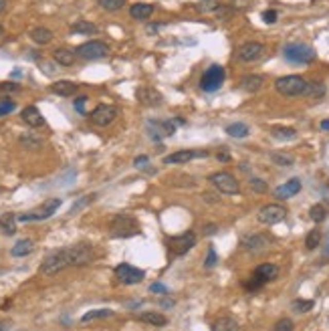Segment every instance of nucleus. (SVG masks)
<instances>
[{
    "label": "nucleus",
    "instance_id": "obj_1",
    "mask_svg": "<svg viewBox=\"0 0 329 331\" xmlns=\"http://www.w3.org/2000/svg\"><path fill=\"white\" fill-rule=\"evenodd\" d=\"M109 234L113 238L136 236V234H139V222L136 220V216H132L127 212L113 214V218L109 220Z\"/></svg>",
    "mask_w": 329,
    "mask_h": 331
},
{
    "label": "nucleus",
    "instance_id": "obj_2",
    "mask_svg": "<svg viewBox=\"0 0 329 331\" xmlns=\"http://www.w3.org/2000/svg\"><path fill=\"white\" fill-rule=\"evenodd\" d=\"M69 267H73V261H71V248H59L55 252H51L49 256H45V261L41 263V275H57V273H61V271H65V269H69Z\"/></svg>",
    "mask_w": 329,
    "mask_h": 331
},
{
    "label": "nucleus",
    "instance_id": "obj_3",
    "mask_svg": "<svg viewBox=\"0 0 329 331\" xmlns=\"http://www.w3.org/2000/svg\"><path fill=\"white\" fill-rule=\"evenodd\" d=\"M275 89L283 97H301V95H305L307 81L303 79L301 75H285V77L275 81Z\"/></svg>",
    "mask_w": 329,
    "mask_h": 331
},
{
    "label": "nucleus",
    "instance_id": "obj_4",
    "mask_svg": "<svg viewBox=\"0 0 329 331\" xmlns=\"http://www.w3.org/2000/svg\"><path fill=\"white\" fill-rule=\"evenodd\" d=\"M61 204H63V200H61V198H49V200H45V202H43V204H41L36 210L27 212V214H21V216H19V222L47 220V218H51L57 210L61 208Z\"/></svg>",
    "mask_w": 329,
    "mask_h": 331
},
{
    "label": "nucleus",
    "instance_id": "obj_5",
    "mask_svg": "<svg viewBox=\"0 0 329 331\" xmlns=\"http://www.w3.org/2000/svg\"><path fill=\"white\" fill-rule=\"evenodd\" d=\"M283 57L289 61V63H295V65H307V63H313L315 61V51L307 45L301 43H291V45H285L283 49Z\"/></svg>",
    "mask_w": 329,
    "mask_h": 331
},
{
    "label": "nucleus",
    "instance_id": "obj_6",
    "mask_svg": "<svg viewBox=\"0 0 329 331\" xmlns=\"http://www.w3.org/2000/svg\"><path fill=\"white\" fill-rule=\"evenodd\" d=\"M224 79H226L224 67L214 63V65H210V67L204 71V75L200 77V89L206 91V93H214V91H218L220 87H222Z\"/></svg>",
    "mask_w": 329,
    "mask_h": 331
},
{
    "label": "nucleus",
    "instance_id": "obj_7",
    "mask_svg": "<svg viewBox=\"0 0 329 331\" xmlns=\"http://www.w3.org/2000/svg\"><path fill=\"white\" fill-rule=\"evenodd\" d=\"M208 182L218 190V194H239L241 192V182L230 174V172H214L208 176Z\"/></svg>",
    "mask_w": 329,
    "mask_h": 331
},
{
    "label": "nucleus",
    "instance_id": "obj_8",
    "mask_svg": "<svg viewBox=\"0 0 329 331\" xmlns=\"http://www.w3.org/2000/svg\"><path fill=\"white\" fill-rule=\"evenodd\" d=\"M109 53V47L103 43V41H87L79 45L75 49V55L81 57V59H87V61H97V59H103Z\"/></svg>",
    "mask_w": 329,
    "mask_h": 331
},
{
    "label": "nucleus",
    "instance_id": "obj_9",
    "mask_svg": "<svg viewBox=\"0 0 329 331\" xmlns=\"http://www.w3.org/2000/svg\"><path fill=\"white\" fill-rule=\"evenodd\" d=\"M194 247H196V234H194L192 230L182 232V234H178V236H172V238L168 241V248H170V252H172L174 256H182V254H186L188 250H192Z\"/></svg>",
    "mask_w": 329,
    "mask_h": 331
},
{
    "label": "nucleus",
    "instance_id": "obj_10",
    "mask_svg": "<svg viewBox=\"0 0 329 331\" xmlns=\"http://www.w3.org/2000/svg\"><path fill=\"white\" fill-rule=\"evenodd\" d=\"M117 115H119V109L115 105H97L89 113V121L97 127H107L117 119Z\"/></svg>",
    "mask_w": 329,
    "mask_h": 331
},
{
    "label": "nucleus",
    "instance_id": "obj_11",
    "mask_svg": "<svg viewBox=\"0 0 329 331\" xmlns=\"http://www.w3.org/2000/svg\"><path fill=\"white\" fill-rule=\"evenodd\" d=\"M113 273H115V279H117L121 285H137V283H141L143 277H145V273H143L141 269H137V267L130 265V263L117 265Z\"/></svg>",
    "mask_w": 329,
    "mask_h": 331
},
{
    "label": "nucleus",
    "instance_id": "obj_12",
    "mask_svg": "<svg viewBox=\"0 0 329 331\" xmlns=\"http://www.w3.org/2000/svg\"><path fill=\"white\" fill-rule=\"evenodd\" d=\"M285 216H287V208L285 206H281V204H265L261 210H259V214H257V218L261 224H277V222L285 220Z\"/></svg>",
    "mask_w": 329,
    "mask_h": 331
},
{
    "label": "nucleus",
    "instance_id": "obj_13",
    "mask_svg": "<svg viewBox=\"0 0 329 331\" xmlns=\"http://www.w3.org/2000/svg\"><path fill=\"white\" fill-rule=\"evenodd\" d=\"M263 55H265V45L263 43H257V41L243 43L239 47V51H236L239 61H243V63H254V61H259Z\"/></svg>",
    "mask_w": 329,
    "mask_h": 331
},
{
    "label": "nucleus",
    "instance_id": "obj_14",
    "mask_svg": "<svg viewBox=\"0 0 329 331\" xmlns=\"http://www.w3.org/2000/svg\"><path fill=\"white\" fill-rule=\"evenodd\" d=\"M71 248V261H73V267H85L89 265L93 259H95V252L93 247L87 245V243H79V245H73Z\"/></svg>",
    "mask_w": 329,
    "mask_h": 331
},
{
    "label": "nucleus",
    "instance_id": "obj_15",
    "mask_svg": "<svg viewBox=\"0 0 329 331\" xmlns=\"http://www.w3.org/2000/svg\"><path fill=\"white\" fill-rule=\"evenodd\" d=\"M136 97L141 105H148V107H158L164 103V97L160 91H156L154 87H148V85H141L136 89Z\"/></svg>",
    "mask_w": 329,
    "mask_h": 331
},
{
    "label": "nucleus",
    "instance_id": "obj_16",
    "mask_svg": "<svg viewBox=\"0 0 329 331\" xmlns=\"http://www.w3.org/2000/svg\"><path fill=\"white\" fill-rule=\"evenodd\" d=\"M269 245H271V236L261 234V232L247 234V236L241 238V247L245 248L247 252H261V250L269 248Z\"/></svg>",
    "mask_w": 329,
    "mask_h": 331
},
{
    "label": "nucleus",
    "instance_id": "obj_17",
    "mask_svg": "<svg viewBox=\"0 0 329 331\" xmlns=\"http://www.w3.org/2000/svg\"><path fill=\"white\" fill-rule=\"evenodd\" d=\"M194 158H208V152H206V150H200V152H196V150H178V152H174V154L166 156L164 164L166 166L188 164V162L194 160Z\"/></svg>",
    "mask_w": 329,
    "mask_h": 331
},
{
    "label": "nucleus",
    "instance_id": "obj_18",
    "mask_svg": "<svg viewBox=\"0 0 329 331\" xmlns=\"http://www.w3.org/2000/svg\"><path fill=\"white\" fill-rule=\"evenodd\" d=\"M299 192H301V180L299 178H291L289 182H285V184H281V186L275 188V198L289 200V198L297 196Z\"/></svg>",
    "mask_w": 329,
    "mask_h": 331
},
{
    "label": "nucleus",
    "instance_id": "obj_19",
    "mask_svg": "<svg viewBox=\"0 0 329 331\" xmlns=\"http://www.w3.org/2000/svg\"><path fill=\"white\" fill-rule=\"evenodd\" d=\"M277 275H279V267L273 265V263H263V265H259V267L254 269V273H252V277H254L257 281H261L263 285L269 283V281H273V279H277Z\"/></svg>",
    "mask_w": 329,
    "mask_h": 331
},
{
    "label": "nucleus",
    "instance_id": "obj_20",
    "mask_svg": "<svg viewBox=\"0 0 329 331\" xmlns=\"http://www.w3.org/2000/svg\"><path fill=\"white\" fill-rule=\"evenodd\" d=\"M21 117H23V121L27 123L28 127H43V125H45V117H43V113L39 111V107H34V105L25 107L23 113H21Z\"/></svg>",
    "mask_w": 329,
    "mask_h": 331
},
{
    "label": "nucleus",
    "instance_id": "obj_21",
    "mask_svg": "<svg viewBox=\"0 0 329 331\" xmlns=\"http://www.w3.org/2000/svg\"><path fill=\"white\" fill-rule=\"evenodd\" d=\"M51 91L59 95V97H71L79 91V85L75 81H67V79H61V81H55L51 85Z\"/></svg>",
    "mask_w": 329,
    "mask_h": 331
},
{
    "label": "nucleus",
    "instance_id": "obj_22",
    "mask_svg": "<svg viewBox=\"0 0 329 331\" xmlns=\"http://www.w3.org/2000/svg\"><path fill=\"white\" fill-rule=\"evenodd\" d=\"M239 85H241V89H243V91L257 93V91H261V89H263V85H265V77H263V75H245Z\"/></svg>",
    "mask_w": 329,
    "mask_h": 331
},
{
    "label": "nucleus",
    "instance_id": "obj_23",
    "mask_svg": "<svg viewBox=\"0 0 329 331\" xmlns=\"http://www.w3.org/2000/svg\"><path fill=\"white\" fill-rule=\"evenodd\" d=\"M137 319L141 323H148V325H154V327H164L166 323H168L166 315H162L160 311H143V313L137 315Z\"/></svg>",
    "mask_w": 329,
    "mask_h": 331
},
{
    "label": "nucleus",
    "instance_id": "obj_24",
    "mask_svg": "<svg viewBox=\"0 0 329 331\" xmlns=\"http://www.w3.org/2000/svg\"><path fill=\"white\" fill-rule=\"evenodd\" d=\"M130 14L136 21H145V19H150L154 14V6L148 4V2H137V4H132L130 6Z\"/></svg>",
    "mask_w": 329,
    "mask_h": 331
},
{
    "label": "nucleus",
    "instance_id": "obj_25",
    "mask_svg": "<svg viewBox=\"0 0 329 331\" xmlns=\"http://www.w3.org/2000/svg\"><path fill=\"white\" fill-rule=\"evenodd\" d=\"M16 222H19V216H16L14 212L2 214V216H0V230H2V234L12 236V234L16 232Z\"/></svg>",
    "mask_w": 329,
    "mask_h": 331
},
{
    "label": "nucleus",
    "instance_id": "obj_26",
    "mask_svg": "<svg viewBox=\"0 0 329 331\" xmlns=\"http://www.w3.org/2000/svg\"><path fill=\"white\" fill-rule=\"evenodd\" d=\"M325 93H327V87H325V83L321 81H311L307 83V89H305V97H309V99H323L325 97Z\"/></svg>",
    "mask_w": 329,
    "mask_h": 331
},
{
    "label": "nucleus",
    "instance_id": "obj_27",
    "mask_svg": "<svg viewBox=\"0 0 329 331\" xmlns=\"http://www.w3.org/2000/svg\"><path fill=\"white\" fill-rule=\"evenodd\" d=\"M30 39H32V43H36V45H49V43L53 41V32L45 27H36L30 30Z\"/></svg>",
    "mask_w": 329,
    "mask_h": 331
},
{
    "label": "nucleus",
    "instance_id": "obj_28",
    "mask_svg": "<svg viewBox=\"0 0 329 331\" xmlns=\"http://www.w3.org/2000/svg\"><path fill=\"white\" fill-rule=\"evenodd\" d=\"M75 51H71V49H57L55 53H53V59H55V63L59 65H63V67H71L73 63H75Z\"/></svg>",
    "mask_w": 329,
    "mask_h": 331
},
{
    "label": "nucleus",
    "instance_id": "obj_29",
    "mask_svg": "<svg viewBox=\"0 0 329 331\" xmlns=\"http://www.w3.org/2000/svg\"><path fill=\"white\" fill-rule=\"evenodd\" d=\"M32 248H34V243L30 241V238H23V241H19L14 247L10 248V254L12 256H16V259H21V256H27L32 252Z\"/></svg>",
    "mask_w": 329,
    "mask_h": 331
},
{
    "label": "nucleus",
    "instance_id": "obj_30",
    "mask_svg": "<svg viewBox=\"0 0 329 331\" xmlns=\"http://www.w3.org/2000/svg\"><path fill=\"white\" fill-rule=\"evenodd\" d=\"M230 138H247L248 134H250V130H248L247 123H243V121H236V123H230V125H226V130H224Z\"/></svg>",
    "mask_w": 329,
    "mask_h": 331
},
{
    "label": "nucleus",
    "instance_id": "obj_31",
    "mask_svg": "<svg viewBox=\"0 0 329 331\" xmlns=\"http://www.w3.org/2000/svg\"><path fill=\"white\" fill-rule=\"evenodd\" d=\"M275 139H281V141H291V139L297 138V132L293 127H283V125H275L271 130Z\"/></svg>",
    "mask_w": 329,
    "mask_h": 331
},
{
    "label": "nucleus",
    "instance_id": "obj_32",
    "mask_svg": "<svg viewBox=\"0 0 329 331\" xmlns=\"http://www.w3.org/2000/svg\"><path fill=\"white\" fill-rule=\"evenodd\" d=\"M113 311L111 309H93V311H87L81 317V323H89V321H95V319H105V317H111Z\"/></svg>",
    "mask_w": 329,
    "mask_h": 331
},
{
    "label": "nucleus",
    "instance_id": "obj_33",
    "mask_svg": "<svg viewBox=\"0 0 329 331\" xmlns=\"http://www.w3.org/2000/svg\"><path fill=\"white\" fill-rule=\"evenodd\" d=\"M71 32H77V34H95L97 32V27L89 21H77L71 25Z\"/></svg>",
    "mask_w": 329,
    "mask_h": 331
},
{
    "label": "nucleus",
    "instance_id": "obj_34",
    "mask_svg": "<svg viewBox=\"0 0 329 331\" xmlns=\"http://www.w3.org/2000/svg\"><path fill=\"white\" fill-rule=\"evenodd\" d=\"M212 331H239V323L232 317H220L212 325Z\"/></svg>",
    "mask_w": 329,
    "mask_h": 331
},
{
    "label": "nucleus",
    "instance_id": "obj_35",
    "mask_svg": "<svg viewBox=\"0 0 329 331\" xmlns=\"http://www.w3.org/2000/svg\"><path fill=\"white\" fill-rule=\"evenodd\" d=\"M309 218L313 222H323L327 218V208L323 206V204H313L311 208H309Z\"/></svg>",
    "mask_w": 329,
    "mask_h": 331
},
{
    "label": "nucleus",
    "instance_id": "obj_36",
    "mask_svg": "<svg viewBox=\"0 0 329 331\" xmlns=\"http://www.w3.org/2000/svg\"><path fill=\"white\" fill-rule=\"evenodd\" d=\"M319 243H321V230H317V228L309 230L307 236H305V248L307 250H315V248L319 247Z\"/></svg>",
    "mask_w": 329,
    "mask_h": 331
},
{
    "label": "nucleus",
    "instance_id": "obj_37",
    "mask_svg": "<svg viewBox=\"0 0 329 331\" xmlns=\"http://www.w3.org/2000/svg\"><path fill=\"white\" fill-rule=\"evenodd\" d=\"M271 160H273L275 166H281V168H289V166H293V162H295V158L291 154H285V152H275V154H271Z\"/></svg>",
    "mask_w": 329,
    "mask_h": 331
},
{
    "label": "nucleus",
    "instance_id": "obj_38",
    "mask_svg": "<svg viewBox=\"0 0 329 331\" xmlns=\"http://www.w3.org/2000/svg\"><path fill=\"white\" fill-rule=\"evenodd\" d=\"M95 198H97V194H87V196H81V198H79V200H77V202H75V204L71 206L69 214H71V216H75V214H77L79 210H83L85 206H89V204H91V202H93Z\"/></svg>",
    "mask_w": 329,
    "mask_h": 331
},
{
    "label": "nucleus",
    "instance_id": "obj_39",
    "mask_svg": "<svg viewBox=\"0 0 329 331\" xmlns=\"http://www.w3.org/2000/svg\"><path fill=\"white\" fill-rule=\"evenodd\" d=\"M97 4H99L103 10H107V12H115V10L123 8L125 0H97Z\"/></svg>",
    "mask_w": 329,
    "mask_h": 331
},
{
    "label": "nucleus",
    "instance_id": "obj_40",
    "mask_svg": "<svg viewBox=\"0 0 329 331\" xmlns=\"http://www.w3.org/2000/svg\"><path fill=\"white\" fill-rule=\"evenodd\" d=\"M291 309H293L295 313H307V311L313 309V301H309V299H295V301L291 303Z\"/></svg>",
    "mask_w": 329,
    "mask_h": 331
},
{
    "label": "nucleus",
    "instance_id": "obj_41",
    "mask_svg": "<svg viewBox=\"0 0 329 331\" xmlns=\"http://www.w3.org/2000/svg\"><path fill=\"white\" fill-rule=\"evenodd\" d=\"M248 186H250V190L257 194H265L269 190V186H267V182L263 180V178H250L248 180Z\"/></svg>",
    "mask_w": 329,
    "mask_h": 331
},
{
    "label": "nucleus",
    "instance_id": "obj_42",
    "mask_svg": "<svg viewBox=\"0 0 329 331\" xmlns=\"http://www.w3.org/2000/svg\"><path fill=\"white\" fill-rule=\"evenodd\" d=\"M220 6L218 0H202L198 2V10L204 12V14H210V12H216V8Z\"/></svg>",
    "mask_w": 329,
    "mask_h": 331
},
{
    "label": "nucleus",
    "instance_id": "obj_43",
    "mask_svg": "<svg viewBox=\"0 0 329 331\" xmlns=\"http://www.w3.org/2000/svg\"><path fill=\"white\" fill-rule=\"evenodd\" d=\"M14 109H16V103H14L10 97L0 99V117H4V115H8V113H12Z\"/></svg>",
    "mask_w": 329,
    "mask_h": 331
},
{
    "label": "nucleus",
    "instance_id": "obj_44",
    "mask_svg": "<svg viewBox=\"0 0 329 331\" xmlns=\"http://www.w3.org/2000/svg\"><path fill=\"white\" fill-rule=\"evenodd\" d=\"M27 150H39L41 145H43V141L39 138H32V136H21V139H19Z\"/></svg>",
    "mask_w": 329,
    "mask_h": 331
},
{
    "label": "nucleus",
    "instance_id": "obj_45",
    "mask_svg": "<svg viewBox=\"0 0 329 331\" xmlns=\"http://www.w3.org/2000/svg\"><path fill=\"white\" fill-rule=\"evenodd\" d=\"M293 329H295V323H293L291 319H287V317L279 319V321L273 325V331H293Z\"/></svg>",
    "mask_w": 329,
    "mask_h": 331
},
{
    "label": "nucleus",
    "instance_id": "obj_46",
    "mask_svg": "<svg viewBox=\"0 0 329 331\" xmlns=\"http://www.w3.org/2000/svg\"><path fill=\"white\" fill-rule=\"evenodd\" d=\"M232 12H234V8L232 6H226V4H220L218 8H216V16H218L220 21H226V19H230L232 16Z\"/></svg>",
    "mask_w": 329,
    "mask_h": 331
},
{
    "label": "nucleus",
    "instance_id": "obj_47",
    "mask_svg": "<svg viewBox=\"0 0 329 331\" xmlns=\"http://www.w3.org/2000/svg\"><path fill=\"white\" fill-rule=\"evenodd\" d=\"M216 263H218V256H216V250H214V248L210 247V248H208V254H206V259H204V267H206V269H212V267H214Z\"/></svg>",
    "mask_w": 329,
    "mask_h": 331
},
{
    "label": "nucleus",
    "instance_id": "obj_48",
    "mask_svg": "<svg viewBox=\"0 0 329 331\" xmlns=\"http://www.w3.org/2000/svg\"><path fill=\"white\" fill-rule=\"evenodd\" d=\"M202 200H204L206 204H218V202H220V194L204 192V194H202Z\"/></svg>",
    "mask_w": 329,
    "mask_h": 331
},
{
    "label": "nucleus",
    "instance_id": "obj_49",
    "mask_svg": "<svg viewBox=\"0 0 329 331\" xmlns=\"http://www.w3.org/2000/svg\"><path fill=\"white\" fill-rule=\"evenodd\" d=\"M277 16H279L277 10H265V12H263V21H265L267 25H275V23H277Z\"/></svg>",
    "mask_w": 329,
    "mask_h": 331
},
{
    "label": "nucleus",
    "instance_id": "obj_50",
    "mask_svg": "<svg viewBox=\"0 0 329 331\" xmlns=\"http://www.w3.org/2000/svg\"><path fill=\"white\" fill-rule=\"evenodd\" d=\"M148 164H150V158L148 156H137L136 160H134V166H136L137 170H145Z\"/></svg>",
    "mask_w": 329,
    "mask_h": 331
},
{
    "label": "nucleus",
    "instance_id": "obj_51",
    "mask_svg": "<svg viewBox=\"0 0 329 331\" xmlns=\"http://www.w3.org/2000/svg\"><path fill=\"white\" fill-rule=\"evenodd\" d=\"M21 87L16 85V83H0V91L2 93H14V91H19Z\"/></svg>",
    "mask_w": 329,
    "mask_h": 331
},
{
    "label": "nucleus",
    "instance_id": "obj_52",
    "mask_svg": "<svg viewBox=\"0 0 329 331\" xmlns=\"http://www.w3.org/2000/svg\"><path fill=\"white\" fill-rule=\"evenodd\" d=\"M150 291H152V293H158V295H168V287L162 285V283H154V285L150 287Z\"/></svg>",
    "mask_w": 329,
    "mask_h": 331
},
{
    "label": "nucleus",
    "instance_id": "obj_53",
    "mask_svg": "<svg viewBox=\"0 0 329 331\" xmlns=\"http://www.w3.org/2000/svg\"><path fill=\"white\" fill-rule=\"evenodd\" d=\"M250 4H252V0H232V2H230V6H232L234 10H236V8H248Z\"/></svg>",
    "mask_w": 329,
    "mask_h": 331
},
{
    "label": "nucleus",
    "instance_id": "obj_54",
    "mask_svg": "<svg viewBox=\"0 0 329 331\" xmlns=\"http://www.w3.org/2000/svg\"><path fill=\"white\" fill-rule=\"evenodd\" d=\"M85 103H87V97H77V99L73 101L75 109L79 111V113H85Z\"/></svg>",
    "mask_w": 329,
    "mask_h": 331
},
{
    "label": "nucleus",
    "instance_id": "obj_55",
    "mask_svg": "<svg viewBox=\"0 0 329 331\" xmlns=\"http://www.w3.org/2000/svg\"><path fill=\"white\" fill-rule=\"evenodd\" d=\"M216 230H218V224H206V226H204V234H206V236L216 234Z\"/></svg>",
    "mask_w": 329,
    "mask_h": 331
},
{
    "label": "nucleus",
    "instance_id": "obj_56",
    "mask_svg": "<svg viewBox=\"0 0 329 331\" xmlns=\"http://www.w3.org/2000/svg\"><path fill=\"white\" fill-rule=\"evenodd\" d=\"M216 158H218V162H228V160H230V154H228L226 148H222L218 154H216Z\"/></svg>",
    "mask_w": 329,
    "mask_h": 331
},
{
    "label": "nucleus",
    "instance_id": "obj_57",
    "mask_svg": "<svg viewBox=\"0 0 329 331\" xmlns=\"http://www.w3.org/2000/svg\"><path fill=\"white\" fill-rule=\"evenodd\" d=\"M8 327H10V325H8L6 321H0V331H8Z\"/></svg>",
    "mask_w": 329,
    "mask_h": 331
},
{
    "label": "nucleus",
    "instance_id": "obj_58",
    "mask_svg": "<svg viewBox=\"0 0 329 331\" xmlns=\"http://www.w3.org/2000/svg\"><path fill=\"white\" fill-rule=\"evenodd\" d=\"M321 130H325V132H329V119H325V121H321Z\"/></svg>",
    "mask_w": 329,
    "mask_h": 331
},
{
    "label": "nucleus",
    "instance_id": "obj_59",
    "mask_svg": "<svg viewBox=\"0 0 329 331\" xmlns=\"http://www.w3.org/2000/svg\"><path fill=\"white\" fill-rule=\"evenodd\" d=\"M6 10V0H0V12H4Z\"/></svg>",
    "mask_w": 329,
    "mask_h": 331
},
{
    "label": "nucleus",
    "instance_id": "obj_60",
    "mask_svg": "<svg viewBox=\"0 0 329 331\" xmlns=\"http://www.w3.org/2000/svg\"><path fill=\"white\" fill-rule=\"evenodd\" d=\"M325 256H329V236H327V245H325Z\"/></svg>",
    "mask_w": 329,
    "mask_h": 331
},
{
    "label": "nucleus",
    "instance_id": "obj_61",
    "mask_svg": "<svg viewBox=\"0 0 329 331\" xmlns=\"http://www.w3.org/2000/svg\"><path fill=\"white\" fill-rule=\"evenodd\" d=\"M0 34H2V27H0Z\"/></svg>",
    "mask_w": 329,
    "mask_h": 331
}]
</instances>
